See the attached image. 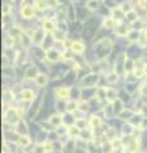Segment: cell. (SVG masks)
<instances>
[{
    "instance_id": "cell-10",
    "label": "cell",
    "mask_w": 147,
    "mask_h": 153,
    "mask_svg": "<svg viewBox=\"0 0 147 153\" xmlns=\"http://www.w3.org/2000/svg\"><path fill=\"white\" fill-rule=\"evenodd\" d=\"M44 29H45L46 32H54L55 31V26H54V22L52 20H45L44 22Z\"/></svg>"
},
{
    "instance_id": "cell-18",
    "label": "cell",
    "mask_w": 147,
    "mask_h": 153,
    "mask_svg": "<svg viewBox=\"0 0 147 153\" xmlns=\"http://www.w3.org/2000/svg\"><path fill=\"white\" fill-rule=\"evenodd\" d=\"M14 43V36H7L4 40V45L7 46V47H12Z\"/></svg>"
},
{
    "instance_id": "cell-24",
    "label": "cell",
    "mask_w": 147,
    "mask_h": 153,
    "mask_svg": "<svg viewBox=\"0 0 147 153\" xmlns=\"http://www.w3.org/2000/svg\"><path fill=\"white\" fill-rule=\"evenodd\" d=\"M12 9V7L9 4H4L3 5V16H9V12Z\"/></svg>"
},
{
    "instance_id": "cell-33",
    "label": "cell",
    "mask_w": 147,
    "mask_h": 153,
    "mask_svg": "<svg viewBox=\"0 0 147 153\" xmlns=\"http://www.w3.org/2000/svg\"><path fill=\"white\" fill-rule=\"evenodd\" d=\"M76 1H77V0H76Z\"/></svg>"
},
{
    "instance_id": "cell-1",
    "label": "cell",
    "mask_w": 147,
    "mask_h": 153,
    "mask_svg": "<svg viewBox=\"0 0 147 153\" xmlns=\"http://www.w3.org/2000/svg\"><path fill=\"white\" fill-rule=\"evenodd\" d=\"M20 13H22V16L24 17V18H31V17H33V14H35L33 7H31V5H23Z\"/></svg>"
},
{
    "instance_id": "cell-28",
    "label": "cell",
    "mask_w": 147,
    "mask_h": 153,
    "mask_svg": "<svg viewBox=\"0 0 147 153\" xmlns=\"http://www.w3.org/2000/svg\"><path fill=\"white\" fill-rule=\"evenodd\" d=\"M46 4L50 7H56L58 5V0H46Z\"/></svg>"
},
{
    "instance_id": "cell-19",
    "label": "cell",
    "mask_w": 147,
    "mask_h": 153,
    "mask_svg": "<svg viewBox=\"0 0 147 153\" xmlns=\"http://www.w3.org/2000/svg\"><path fill=\"white\" fill-rule=\"evenodd\" d=\"M99 3H97V0H90V1L87 3V8L90 10H95V9H97V7H99Z\"/></svg>"
},
{
    "instance_id": "cell-16",
    "label": "cell",
    "mask_w": 147,
    "mask_h": 153,
    "mask_svg": "<svg viewBox=\"0 0 147 153\" xmlns=\"http://www.w3.org/2000/svg\"><path fill=\"white\" fill-rule=\"evenodd\" d=\"M78 110V104L77 102H69L68 105H67V111L68 112H74V111H77Z\"/></svg>"
},
{
    "instance_id": "cell-27",
    "label": "cell",
    "mask_w": 147,
    "mask_h": 153,
    "mask_svg": "<svg viewBox=\"0 0 147 153\" xmlns=\"http://www.w3.org/2000/svg\"><path fill=\"white\" fill-rule=\"evenodd\" d=\"M116 76H118V75H116V74H114V73H113V74H110V75L108 76V81L110 82V83H113V82H115L116 79H118Z\"/></svg>"
},
{
    "instance_id": "cell-13",
    "label": "cell",
    "mask_w": 147,
    "mask_h": 153,
    "mask_svg": "<svg viewBox=\"0 0 147 153\" xmlns=\"http://www.w3.org/2000/svg\"><path fill=\"white\" fill-rule=\"evenodd\" d=\"M90 124H91V126H92L93 129H99L100 126H101V120H100L97 116H93V117H91Z\"/></svg>"
},
{
    "instance_id": "cell-14",
    "label": "cell",
    "mask_w": 147,
    "mask_h": 153,
    "mask_svg": "<svg viewBox=\"0 0 147 153\" xmlns=\"http://www.w3.org/2000/svg\"><path fill=\"white\" fill-rule=\"evenodd\" d=\"M18 142H19L20 146L24 148V147H28L29 146V138L27 137V135H22V137H19Z\"/></svg>"
},
{
    "instance_id": "cell-11",
    "label": "cell",
    "mask_w": 147,
    "mask_h": 153,
    "mask_svg": "<svg viewBox=\"0 0 147 153\" xmlns=\"http://www.w3.org/2000/svg\"><path fill=\"white\" fill-rule=\"evenodd\" d=\"M50 124H51L52 126H60L61 117L59 116V115H52V116L50 117Z\"/></svg>"
},
{
    "instance_id": "cell-26",
    "label": "cell",
    "mask_w": 147,
    "mask_h": 153,
    "mask_svg": "<svg viewBox=\"0 0 147 153\" xmlns=\"http://www.w3.org/2000/svg\"><path fill=\"white\" fill-rule=\"evenodd\" d=\"M138 5H140L142 9L147 10V0H140V1H138Z\"/></svg>"
},
{
    "instance_id": "cell-25",
    "label": "cell",
    "mask_w": 147,
    "mask_h": 153,
    "mask_svg": "<svg viewBox=\"0 0 147 153\" xmlns=\"http://www.w3.org/2000/svg\"><path fill=\"white\" fill-rule=\"evenodd\" d=\"M125 61H127V63L124 64V65H125V66H124L125 72H131V70H132V66H133V63H132L131 60H128V59H127Z\"/></svg>"
},
{
    "instance_id": "cell-15",
    "label": "cell",
    "mask_w": 147,
    "mask_h": 153,
    "mask_svg": "<svg viewBox=\"0 0 147 153\" xmlns=\"http://www.w3.org/2000/svg\"><path fill=\"white\" fill-rule=\"evenodd\" d=\"M127 18H128V20H131L132 23H134L136 20H138V16L134 10H129L127 13Z\"/></svg>"
},
{
    "instance_id": "cell-2",
    "label": "cell",
    "mask_w": 147,
    "mask_h": 153,
    "mask_svg": "<svg viewBox=\"0 0 147 153\" xmlns=\"http://www.w3.org/2000/svg\"><path fill=\"white\" fill-rule=\"evenodd\" d=\"M56 97L60 100H65L69 97V88H59V89H56Z\"/></svg>"
},
{
    "instance_id": "cell-3",
    "label": "cell",
    "mask_w": 147,
    "mask_h": 153,
    "mask_svg": "<svg viewBox=\"0 0 147 153\" xmlns=\"http://www.w3.org/2000/svg\"><path fill=\"white\" fill-rule=\"evenodd\" d=\"M35 82H36V84L39 87H45L46 84H48L49 79H48V76H46L45 74H39V75H37V78L35 79Z\"/></svg>"
},
{
    "instance_id": "cell-21",
    "label": "cell",
    "mask_w": 147,
    "mask_h": 153,
    "mask_svg": "<svg viewBox=\"0 0 147 153\" xmlns=\"http://www.w3.org/2000/svg\"><path fill=\"white\" fill-rule=\"evenodd\" d=\"M113 14H114V18H115V19H120L123 17V9H122V8H118L116 10L113 12Z\"/></svg>"
},
{
    "instance_id": "cell-23",
    "label": "cell",
    "mask_w": 147,
    "mask_h": 153,
    "mask_svg": "<svg viewBox=\"0 0 147 153\" xmlns=\"http://www.w3.org/2000/svg\"><path fill=\"white\" fill-rule=\"evenodd\" d=\"M76 126L79 129H83L84 126H86V121H84L83 119H77L76 120Z\"/></svg>"
},
{
    "instance_id": "cell-5",
    "label": "cell",
    "mask_w": 147,
    "mask_h": 153,
    "mask_svg": "<svg viewBox=\"0 0 147 153\" xmlns=\"http://www.w3.org/2000/svg\"><path fill=\"white\" fill-rule=\"evenodd\" d=\"M68 134L73 138V139H74V138H78L79 135H81V129L77 128L76 125H73V126H70V128H68Z\"/></svg>"
},
{
    "instance_id": "cell-8",
    "label": "cell",
    "mask_w": 147,
    "mask_h": 153,
    "mask_svg": "<svg viewBox=\"0 0 147 153\" xmlns=\"http://www.w3.org/2000/svg\"><path fill=\"white\" fill-rule=\"evenodd\" d=\"M22 98L24 101H32L35 98V93L31 89H24V91H22Z\"/></svg>"
},
{
    "instance_id": "cell-30",
    "label": "cell",
    "mask_w": 147,
    "mask_h": 153,
    "mask_svg": "<svg viewBox=\"0 0 147 153\" xmlns=\"http://www.w3.org/2000/svg\"><path fill=\"white\" fill-rule=\"evenodd\" d=\"M67 133V126L64 129H58V135H61V134H65Z\"/></svg>"
},
{
    "instance_id": "cell-4",
    "label": "cell",
    "mask_w": 147,
    "mask_h": 153,
    "mask_svg": "<svg viewBox=\"0 0 147 153\" xmlns=\"http://www.w3.org/2000/svg\"><path fill=\"white\" fill-rule=\"evenodd\" d=\"M70 47H72V51L76 54H82L84 51V45L82 42H73Z\"/></svg>"
},
{
    "instance_id": "cell-12",
    "label": "cell",
    "mask_w": 147,
    "mask_h": 153,
    "mask_svg": "<svg viewBox=\"0 0 147 153\" xmlns=\"http://www.w3.org/2000/svg\"><path fill=\"white\" fill-rule=\"evenodd\" d=\"M127 36H128V40L133 42V41H137L138 38H140V32L136 31V29H133V31L128 32V35H127Z\"/></svg>"
},
{
    "instance_id": "cell-9",
    "label": "cell",
    "mask_w": 147,
    "mask_h": 153,
    "mask_svg": "<svg viewBox=\"0 0 147 153\" xmlns=\"http://www.w3.org/2000/svg\"><path fill=\"white\" fill-rule=\"evenodd\" d=\"M46 58H48V60H50V61H56L59 59V54L56 51H54V50H48V51H46Z\"/></svg>"
},
{
    "instance_id": "cell-31",
    "label": "cell",
    "mask_w": 147,
    "mask_h": 153,
    "mask_svg": "<svg viewBox=\"0 0 147 153\" xmlns=\"http://www.w3.org/2000/svg\"><path fill=\"white\" fill-rule=\"evenodd\" d=\"M63 59H65V60H68V59H70V52H69V51L64 52V54H63Z\"/></svg>"
},
{
    "instance_id": "cell-6",
    "label": "cell",
    "mask_w": 147,
    "mask_h": 153,
    "mask_svg": "<svg viewBox=\"0 0 147 153\" xmlns=\"http://www.w3.org/2000/svg\"><path fill=\"white\" fill-rule=\"evenodd\" d=\"M37 75H39V73H37V69L36 68H28L27 72H26V79H36Z\"/></svg>"
},
{
    "instance_id": "cell-29",
    "label": "cell",
    "mask_w": 147,
    "mask_h": 153,
    "mask_svg": "<svg viewBox=\"0 0 147 153\" xmlns=\"http://www.w3.org/2000/svg\"><path fill=\"white\" fill-rule=\"evenodd\" d=\"M44 147H45L46 152H50L52 149V146H51V144H49V143H45V144H44Z\"/></svg>"
},
{
    "instance_id": "cell-17",
    "label": "cell",
    "mask_w": 147,
    "mask_h": 153,
    "mask_svg": "<svg viewBox=\"0 0 147 153\" xmlns=\"http://www.w3.org/2000/svg\"><path fill=\"white\" fill-rule=\"evenodd\" d=\"M111 148L113 149H120L122 148V140L119 138H115V139L111 140Z\"/></svg>"
},
{
    "instance_id": "cell-7",
    "label": "cell",
    "mask_w": 147,
    "mask_h": 153,
    "mask_svg": "<svg viewBox=\"0 0 147 153\" xmlns=\"http://www.w3.org/2000/svg\"><path fill=\"white\" fill-rule=\"evenodd\" d=\"M17 133H18L20 137H22L23 134L24 135H27V133H28V130H27V126H26V124L23 121H19L18 123V125H17Z\"/></svg>"
},
{
    "instance_id": "cell-32",
    "label": "cell",
    "mask_w": 147,
    "mask_h": 153,
    "mask_svg": "<svg viewBox=\"0 0 147 153\" xmlns=\"http://www.w3.org/2000/svg\"><path fill=\"white\" fill-rule=\"evenodd\" d=\"M143 70H145V74L147 75V66H145V68H143Z\"/></svg>"
},
{
    "instance_id": "cell-22",
    "label": "cell",
    "mask_w": 147,
    "mask_h": 153,
    "mask_svg": "<svg viewBox=\"0 0 147 153\" xmlns=\"http://www.w3.org/2000/svg\"><path fill=\"white\" fill-rule=\"evenodd\" d=\"M46 152V149H45V147H44V144L41 146V144H39V146H36L33 148V153H45Z\"/></svg>"
},
{
    "instance_id": "cell-20",
    "label": "cell",
    "mask_w": 147,
    "mask_h": 153,
    "mask_svg": "<svg viewBox=\"0 0 147 153\" xmlns=\"http://www.w3.org/2000/svg\"><path fill=\"white\" fill-rule=\"evenodd\" d=\"M114 24H115V22H114L113 18H106V19H104V26H105V27L111 28V27H114Z\"/></svg>"
}]
</instances>
